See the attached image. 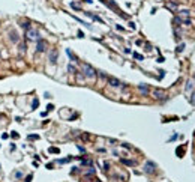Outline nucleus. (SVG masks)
<instances>
[{
    "label": "nucleus",
    "instance_id": "7ed1b4c3",
    "mask_svg": "<svg viewBox=\"0 0 195 182\" xmlns=\"http://www.w3.org/2000/svg\"><path fill=\"white\" fill-rule=\"evenodd\" d=\"M45 47H47L45 41H41V39H39V41H38V48H36V51H38V53H42V51H45Z\"/></svg>",
    "mask_w": 195,
    "mask_h": 182
},
{
    "label": "nucleus",
    "instance_id": "39448f33",
    "mask_svg": "<svg viewBox=\"0 0 195 182\" xmlns=\"http://www.w3.org/2000/svg\"><path fill=\"white\" fill-rule=\"evenodd\" d=\"M153 169H155V164L153 163H147L146 164V172L147 173H153Z\"/></svg>",
    "mask_w": 195,
    "mask_h": 182
},
{
    "label": "nucleus",
    "instance_id": "f03ea898",
    "mask_svg": "<svg viewBox=\"0 0 195 182\" xmlns=\"http://www.w3.org/2000/svg\"><path fill=\"white\" fill-rule=\"evenodd\" d=\"M153 96L156 99H164L167 96V93H165V90H162V89H155L153 90Z\"/></svg>",
    "mask_w": 195,
    "mask_h": 182
},
{
    "label": "nucleus",
    "instance_id": "f257e3e1",
    "mask_svg": "<svg viewBox=\"0 0 195 182\" xmlns=\"http://www.w3.org/2000/svg\"><path fill=\"white\" fill-rule=\"evenodd\" d=\"M83 72H84V75L87 78H90V80H95V77H96V71L87 63H83Z\"/></svg>",
    "mask_w": 195,
    "mask_h": 182
},
{
    "label": "nucleus",
    "instance_id": "9d476101",
    "mask_svg": "<svg viewBox=\"0 0 195 182\" xmlns=\"http://www.w3.org/2000/svg\"><path fill=\"white\" fill-rule=\"evenodd\" d=\"M126 166H135V161H131V160H122Z\"/></svg>",
    "mask_w": 195,
    "mask_h": 182
},
{
    "label": "nucleus",
    "instance_id": "1a4fd4ad",
    "mask_svg": "<svg viewBox=\"0 0 195 182\" xmlns=\"http://www.w3.org/2000/svg\"><path fill=\"white\" fill-rule=\"evenodd\" d=\"M167 8H170L171 11H176V9H177V5L173 3V2H168V3H167Z\"/></svg>",
    "mask_w": 195,
    "mask_h": 182
},
{
    "label": "nucleus",
    "instance_id": "2eb2a0df",
    "mask_svg": "<svg viewBox=\"0 0 195 182\" xmlns=\"http://www.w3.org/2000/svg\"><path fill=\"white\" fill-rule=\"evenodd\" d=\"M183 48H185V44H180L179 47H177V51H183Z\"/></svg>",
    "mask_w": 195,
    "mask_h": 182
},
{
    "label": "nucleus",
    "instance_id": "20e7f679",
    "mask_svg": "<svg viewBox=\"0 0 195 182\" xmlns=\"http://www.w3.org/2000/svg\"><path fill=\"white\" fill-rule=\"evenodd\" d=\"M108 83H110V84H111L113 87H119L120 84H122L119 80H117V78H108Z\"/></svg>",
    "mask_w": 195,
    "mask_h": 182
},
{
    "label": "nucleus",
    "instance_id": "6e6552de",
    "mask_svg": "<svg viewBox=\"0 0 195 182\" xmlns=\"http://www.w3.org/2000/svg\"><path fill=\"white\" fill-rule=\"evenodd\" d=\"M27 36H29V39L30 38H36L38 36V32L36 30H29V32H27Z\"/></svg>",
    "mask_w": 195,
    "mask_h": 182
},
{
    "label": "nucleus",
    "instance_id": "0eeeda50",
    "mask_svg": "<svg viewBox=\"0 0 195 182\" xmlns=\"http://www.w3.org/2000/svg\"><path fill=\"white\" fill-rule=\"evenodd\" d=\"M56 59H57V53H56V51H51V54H50V60H51V63H56Z\"/></svg>",
    "mask_w": 195,
    "mask_h": 182
},
{
    "label": "nucleus",
    "instance_id": "9b49d317",
    "mask_svg": "<svg viewBox=\"0 0 195 182\" xmlns=\"http://www.w3.org/2000/svg\"><path fill=\"white\" fill-rule=\"evenodd\" d=\"M68 69H69V72H72V74H75V72H77L75 66H72V65H69V66H68Z\"/></svg>",
    "mask_w": 195,
    "mask_h": 182
},
{
    "label": "nucleus",
    "instance_id": "a211bd4d",
    "mask_svg": "<svg viewBox=\"0 0 195 182\" xmlns=\"http://www.w3.org/2000/svg\"><path fill=\"white\" fill-rule=\"evenodd\" d=\"M0 170H2V169H0Z\"/></svg>",
    "mask_w": 195,
    "mask_h": 182
},
{
    "label": "nucleus",
    "instance_id": "f8f14e48",
    "mask_svg": "<svg viewBox=\"0 0 195 182\" xmlns=\"http://www.w3.org/2000/svg\"><path fill=\"white\" fill-rule=\"evenodd\" d=\"M134 57L138 59V60H143V56H141V54H138V53H134Z\"/></svg>",
    "mask_w": 195,
    "mask_h": 182
},
{
    "label": "nucleus",
    "instance_id": "dca6fc26",
    "mask_svg": "<svg viewBox=\"0 0 195 182\" xmlns=\"http://www.w3.org/2000/svg\"><path fill=\"white\" fill-rule=\"evenodd\" d=\"M50 152H56V153H57L59 149H57V147H51V149H50Z\"/></svg>",
    "mask_w": 195,
    "mask_h": 182
},
{
    "label": "nucleus",
    "instance_id": "ddd939ff",
    "mask_svg": "<svg viewBox=\"0 0 195 182\" xmlns=\"http://www.w3.org/2000/svg\"><path fill=\"white\" fill-rule=\"evenodd\" d=\"M38 104H39V101H38V99H33V104H32V107H33V109H36V107H38Z\"/></svg>",
    "mask_w": 195,
    "mask_h": 182
},
{
    "label": "nucleus",
    "instance_id": "423d86ee",
    "mask_svg": "<svg viewBox=\"0 0 195 182\" xmlns=\"http://www.w3.org/2000/svg\"><path fill=\"white\" fill-rule=\"evenodd\" d=\"M138 89H140L144 95H147V93H149V87L146 86V84H140V86H138Z\"/></svg>",
    "mask_w": 195,
    "mask_h": 182
},
{
    "label": "nucleus",
    "instance_id": "4468645a",
    "mask_svg": "<svg viewBox=\"0 0 195 182\" xmlns=\"http://www.w3.org/2000/svg\"><path fill=\"white\" fill-rule=\"evenodd\" d=\"M11 39H12V41L14 42H17V35H15V33L12 32V33H11Z\"/></svg>",
    "mask_w": 195,
    "mask_h": 182
},
{
    "label": "nucleus",
    "instance_id": "f3484780",
    "mask_svg": "<svg viewBox=\"0 0 195 182\" xmlns=\"http://www.w3.org/2000/svg\"><path fill=\"white\" fill-rule=\"evenodd\" d=\"M32 181V176H27V178H26V182H30Z\"/></svg>",
    "mask_w": 195,
    "mask_h": 182
}]
</instances>
